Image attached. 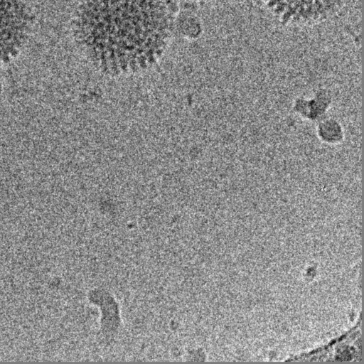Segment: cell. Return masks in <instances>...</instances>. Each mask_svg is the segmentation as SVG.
<instances>
[{
  "label": "cell",
  "instance_id": "cell-1",
  "mask_svg": "<svg viewBox=\"0 0 364 364\" xmlns=\"http://www.w3.org/2000/svg\"><path fill=\"white\" fill-rule=\"evenodd\" d=\"M30 27V16L23 0H0V58L21 48Z\"/></svg>",
  "mask_w": 364,
  "mask_h": 364
}]
</instances>
